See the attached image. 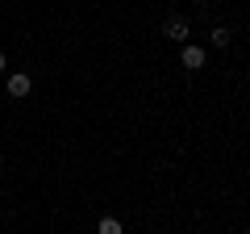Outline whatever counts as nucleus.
<instances>
[{"mask_svg": "<svg viewBox=\"0 0 250 234\" xmlns=\"http://www.w3.org/2000/svg\"><path fill=\"white\" fill-rule=\"evenodd\" d=\"M163 34H167L171 42H188V21L184 17H171L167 25H163Z\"/></svg>", "mask_w": 250, "mask_h": 234, "instance_id": "1", "label": "nucleus"}, {"mask_svg": "<svg viewBox=\"0 0 250 234\" xmlns=\"http://www.w3.org/2000/svg\"><path fill=\"white\" fill-rule=\"evenodd\" d=\"M29 88H34V80H29L25 71H13L9 75V92H13V96H29Z\"/></svg>", "mask_w": 250, "mask_h": 234, "instance_id": "2", "label": "nucleus"}, {"mask_svg": "<svg viewBox=\"0 0 250 234\" xmlns=\"http://www.w3.org/2000/svg\"><path fill=\"white\" fill-rule=\"evenodd\" d=\"M184 67H188V71L205 67V50H200V46H184Z\"/></svg>", "mask_w": 250, "mask_h": 234, "instance_id": "3", "label": "nucleus"}, {"mask_svg": "<svg viewBox=\"0 0 250 234\" xmlns=\"http://www.w3.org/2000/svg\"><path fill=\"white\" fill-rule=\"evenodd\" d=\"M96 234H125V230H121L117 217H100V222H96Z\"/></svg>", "mask_w": 250, "mask_h": 234, "instance_id": "4", "label": "nucleus"}, {"mask_svg": "<svg viewBox=\"0 0 250 234\" xmlns=\"http://www.w3.org/2000/svg\"><path fill=\"white\" fill-rule=\"evenodd\" d=\"M213 46H229V29H225V25L213 29Z\"/></svg>", "mask_w": 250, "mask_h": 234, "instance_id": "5", "label": "nucleus"}, {"mask_svg": "<svg viewBox=\"0 0 250 234\" xmlns=\"http://www.w3.org/2000/svg\"><path fill=\"white\" fill-rule=\"evenodd\" d=\"M4 67H9V59H4V50H0V71H4Z\"/></svg>", "mask_w": 250, "mask_h": 234, "instance_id": "6", "label": "nucleus"}, {"mask_svg": "<svg viewBox=\"0 0 250 234\" xmlns=\"http://www.w3.org/2000/svg\"><path fill=\"white\" fill-rule=\"evenodd\" d=\"M0 163H4V155H0Z\"/></svg>", "mask_w": 250, "mask_h": 234, "instance_id": "7", "label": "nucleus"}]
</instances>
